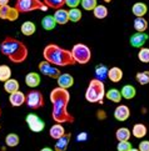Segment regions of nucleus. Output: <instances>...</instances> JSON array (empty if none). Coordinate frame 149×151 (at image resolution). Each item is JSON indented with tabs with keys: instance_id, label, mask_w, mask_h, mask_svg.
<instances>
[{
	"instance_id": "nucleus-27",
	"label": "nucleus",
	"mask_w": 149,
	"mask_h": 151,
	"mask_svg": "<svg viewBox=\"0 0 149 151\" xmlns=\"http://www.w3.org/2000/svg\"><path fill=\"white\" fill-rule=\"evenodd\" d=\"M105 98L108 99V100H110V101H113V102H115V104H120V101H122V94H120V90H118V89H110V90H108L105 93Z\"/></svg>"
},
{
	"instance_id": "nucleus-40",
	"label": "nucleus",
	"mask_w": 149,
	"mask_h": 151,
	"mask_svg": "<svg viewBox=\"0 0 149 151\" xmlns=\"http://www.w3.org/2000/svg\"><path fill=\"white\" fill-rule=\"evenodd\" d=\"M138 150L139 151H149V141L148 140H143V141L139 144V146H138Z\"/></svg>"
},
{
	"instance_id": "nucleus-29",
	"label": "nucleus",
	"mask_w": 149,
	"mask_h": 151,
	"mask_svg": "<svg viewBox=\"0 0 149 151\" xmlns=\"http://www.w3.org/2000/svg\"><path fill=\"white\" fill-rule=\"evenodd\" d=\"M93 14H94V18H97L99 20L102 19H105L106 17H108V8L105 6V5H102V4H98L97 6L94 8L93 10Z\"/></svg>"
},
{
	"instance_id": "nucleus-41",
	"label": "nucleus",
	"mask_w": 149,
	"mask_h": 151,
	"mask_svg": "<svg viewBox=\"0 0 149 151\" xmlns=\"http://www.w3.org/2000/svg\"><path fill=\"white\" fill-rule=\"evenodd\" d=\"M87 139H88V134H87V132H82V134H79L78 136H77V140H78L79 142L87 141Z\"/></svg>"
},
{
	"instance_id": "nucleus-34",
	"label": "nucleus",
	"mask_w": 149,
	"mask_h": 151,
	"mask_svg": "<svg viewBox=\"0 0 149 151\" xmlns=\"http://www.w3.org/2000/svg\"><path fill=\"white\" fill-rule=\"evenodd\" d=\"M135 80H137V83L139 85H148L149 84V70L138 73L135 75Z\"/></svg>"
},
{
	"instance_id": "nucleus-25",
	"label": "nucleus",
	"mask_w": 149,
	"mask_h": 151,
	"mask_svg": "<svg viewBox=\"0 0 149 151\" xmlns=\"http://www.w3.org/2000/svg\"><path fill=\"white\" fill-rule=\"evenodd\" d=\"M133 28L137 33H145V30L148 29V21L143 18H135L134 23H133Z\"/></svg>"
},
{
	"instance_id": "nucleus-26",
	"label": "nucleus",
	"mask_w": 149,
	"mask_h": 151,
	"mask_svg": "<svg viewBox=\"0 0 149 151\" xmlns=\"http://www.w3.org/2000/svg\"><path fill=\"white\" fill-rule=\"evenodd\" d=\"M19 86L20 85H19V81L17 79H12V78H10L9 80H7V81L4 83V90L10 95V94L15 93V91H18Z\"/></svg>"
},
{
	"instance_id": "nucleus-2",
	"label": "nucleus",
	"mask_w": 149,
	"mask_h": 151,
	"mask_svg": "<svg viewBox=\"0 0 149 151\" xmlns=\"http://www.w3.org/2000/svg\"><path fill=\"white\" fill-rule=\"evenodd\" d=\"M0 51L12 63L21 64L28 59V47L21 40L13 36H7L0 44Z\"/></svg>"
},
{
	"instance_id": "nucleus-14",
	"label": "nucleus",
	"mask_w": 149,
	"mask_h": 151,
	"mask_svg": "<svg viewBox=\"0 0 149 151\" xmlns=\"http://www.w3.org/2000/svg\"><path fill=\"white\" fill-rule=\"evenodd\" d=\"M41 83V79H40V75L35 71H31V73H28L25 75V84L28 88H38Z\"/></svg>"
},
{
	"instance_id": "nucleus-1",
	"label": "nucleus",
	"mask_w": 149,
	"mask_h": 151,
	"mask_svg": "<svg viewBox=\"0 0 149 151\" xmlns=\"http://www.w3.org/2000/svg\"><path fill=\"white\" fill-rule=\"evenodd\" d=\"M70 100L69 90L63 88H55L50 93V101L53 104L51 117L58 124L74 122V116L68 111V104Z\"/></svg>"
},
{
	"instance_id": "nucleus-45",
	"label": "nucleus",
	"mask_w": 149,
	"mask_h": 151,
	"mask_svg": "<svg viewBox=\"0 0 149 151\" xmlns=\"http://www.w3.org/2000/svg\"><path fill=\"white\" fill-rule=\"evenodd\" d=\"M130 151H139V150H138V149H134V147H132Z\"/></svg>"
},
{
	"instance_id": "nucleus-11",
	"label": "nucleus",
	"mask_w": 149,
	"mask_h": 151,
	"mask_svg": "<svg viewBox=\"0 0 149 151\" xmlns=\"http://www.w3.org/2000/svg\"><path fill=\"white\" fill-rule=\"evenodd\" d=\"M113 115H114V119L116 121H120V122L127 121L128 119H129V116H130V109L127 105L120 104V105H118L115 107Z\"/></svg>"
},
{
	"instance_id": "nucleus-13",
	"label": "nucleus",
	"mask_w": 149,
	"mask_h": 151,
	"mask_svg": "<svg viewBox=\"0 0 149 151\" xmlns=\"http://www.w3.org/2000/svg\"><path fill=\"white\" fill-rule=\"evenodd\" d=\"M25 99H26V95L20 90L15 91V93L9 95V102H10V105L14 106V107H19L21 105H24Z\"/></svg>"
},
{
	"instance_id": "nucleus-44",
	"label": "nucleus",
	"mask_w": 149,
	"mask_h": 151,
	"mask_svg": "<svg viewBox=\"0 0 149 151\" xmlns=\"http://www.w3.org/2000/svg\"><path fill=\"white\" fill-rule=\"evenodd\" d=\"M40 151H54V149H51V147H48V146H45V147H43Z\"/></svg>"
},
{
	"instance_id": "nucleus-46",
	"label": "nucleus",
	"mask_w": 149,
	"mask_h": 151,
	"mask_svg": "<svg viewBox=\"0 0 149 151\" xmlns=\"http://www.w3.org/2000/svg\"><path fill=\"white\" fill-rule=\"evenodd\" d=\"M113 0H104V3H111Z\"/></svg>"
},
{
	"instance_id": "nucleus-15",
	"label": "nucleus",
	"mask_w": 149,
	"mask_h": 151,
	"mask_svg": "<svg viewBox=\"0 0 149 151\" xmlns=\"http://www.w3.org/2000/svg\"><path fill=\"white\" fill-rule=\"evenodd\" d=\"M56 83H58V86H59V88L68 90L74 85V78L70 74H60L59 78L56 79Z\"/></svg>"
},
{
	"instance_id": "nucleus-3",
	"label": "nucleus",
	"mask_w": 149,
	"mask_h": 151,
	"mask_svg": "<svg viewBox=\"0 0 149 151\" xmlns=\"http://www.w3.org/2000/svg\"><path fill=\"white\" fill-rule=\"evenodd\" d=\"M43 56H44V60L55 66L64 68V66L75 65L72 51L64 49V47H60L56 44H48L44 47V50H43Z\"/></svg>"
},
{
	"instance_id": "nucleus-17",
	"label": "nucleus",
	"mask_w": 149,
	"mask_h": 151,
	"mask_svg": "<svg viewBox=\"0 0 149 151\" xmlns=\"http://www.w3.org/2000/svg\"><path fill=\"white\" fill-rule=\"evenodd\" d=\"M53 17H54L56 24H59V25H65L69 23V13H68V10L63 9V8L56 9Z\"/></svg>"
},
{
	"instance_id": "nucleus-43",
	"label": "nucleus",
	"mask_w": 149,
	"mask_h": 151,
	"mask_svg": "<svg viewBox=\"0 0 149 151\" xmlns=\"http://www.w3.org/2000/svg\"><path fill=\"white\" fill-rule=\"evenodd\" d=\"M10 0H0V6H4V5H9Z\"/></svg>"
},
{
	"instance_id": "nucleus-7",
	"label": "nucleus",
	"mask_w": 149,
	"mask_h": 151,
	"mask_svg": "<svg viewBox=\"0 0 149 151\" xmlns=\"http://www.w3.org/2000/svg\"><path fill=\"white\" fill-rule=\"evenodd\" d=\"M25 104L29 109L33 110H38L41 107L45 106V100H44V95H43L39 90H31L26 94V99H25Z\"/></svg>"
},
{
	"instance_id": "nucleus-19",
	"label": "nucleus",
	"mask_w": 149,
	"mask_h": 151,
	"mask_svg": "<svg viewBox=\"0 0 149 151\" xmlns=\"http://www.w3.org/2000/svg\"><path fill=\"white\" fill-rule=\"evenodd\" d=\"M147 132H148V129H147V126L144 125V124L138 122V124H134V125H133L132 135L135 139H143L147 135Z\"/></svg>"
},
{
	"instance_id": "nucleus-9",
	"label": "nucleus",
	"mask_w": 149,
	"mask_h": 151,
	"mask_svg": "<svg viewBox=\"0 0 149 151\" xmlns=\"http://www.w3.org/2000/svg\"><path fill=\"white\" fill-rule=\"evenodd\" d=\"M26 125L33 132H41L45 127V122L36 115V114H28L25 117Z\"/></svg>"
},
{
	"instance_id": "nucleus-33",
	"label": "nucleus",
	"mask_w": 149,
	"mask_h": 151,
	"mask_svg": "<svg viewBox=\"0 0 149 151\" xmlns=\"http://www.w3.org/2000/svg\"><path fill=\"white\" fill-rule=\"evenodd\" d=\"M10 78H12V69H10L8 65H5V64L0 65V81L5 83Z\"/></svg>"
},
{
	"instance_id": "nucleus-20",
	"label": "nucleus",
	"mask_w": 149,
	"mask_h": 151,
	"mask_svg": "<svg viewBox=\"0 0 149 151\" xmlns=\"http://www.w3.org/2000/svg\"><path fill=\"white\" fill-rule=\"evenodd\" d=\"M64 134H65V129H64L63 124H58V122H55L54 125L50 127V130H49L50 137H51V139H54V140L60 139Z\"/></svg>"
},
{
	"instance_id": "nucleus-39",
	"label": "nucleus",
	"mask_w": 149,
	"mask_h": 151,
	"mask_svg": "<svg viewBox=\"0 0 149 151\" xmlns=\"http://www.w3.org/2000/svg\"><path fill=\"white\" fill-rule=\"evenodd\" d=\"M80 1L82 0H65V5H68L70 9H73V8H78Z\"/></svg>"
},
{
	"instance_id": "nucleus-38",
	"label": "nucleus",
	"mask_w": 149,
	"mask_h": 151,
	"mask_svg": "<svg viewBox=\"0 0 149 151\" xmlns=\"http://www.w3.org/2000/svg\"><path fill=\"white\" fill-rule=\"evenodd\" d=\"M132 147L133 146L129 141H119L116 145V151H130Z\"/></svg>"
},
{
	"instance_id": "nucleus-35",
	"label": "nucleus",
	"mask_w": 149,
	"mask_h": 151,
	"mask_svg": "<svg viewBox=\"0 0 149 151\" xmlns=\"http://www.w3.org/2000/svg\"><path fill=\"white\" fill-rule=\"evenodd\" d=\"M44 4L46 5L48 8L51 9H61L64 5H65V0H43Z\"/></svg>"
},
{
	"instance_id": "nucleus-32",
	"label": "nucleus",
	"mask_w": 149,
	"mask_h": 151,
	"mask_svg": "<svg viewBox=\"0 0 149 151\" xmlns=\"http://www.w3.org/2000/svg\"><path fill=\"white\" fill-rule=\"evenodd\" d=\"M68 13H69V21H72V23H79L83 18L82 10H79L78 8H73L68 10Z\"/></svg>"
},
{
	"instance_id": "nucleus-42",
	"label": "nucleus",
	"mask_w": 149,
	"mask_h": 151,
	"mask_svg": "<svg viewBox=\"0 0 149 151\" xmlns=\"http://www.w3.org/2000/svg\"><path fill=\"white\" fill-rule=\"evenodd\" d=\"M97 117L99 119V120H104V119L106 117V114H105V112H104L103 110H100V111H98V112H97Z\"/></svg>"
},
{
	"instance_id": "nucleus-5",
	"label": "nucleus",
	"mask_w": 149,
	"mask_h": 151,
	"mask_svg": "<svg viewBox=\"0 0 149 151\" xmlns=\"http://www.w3.org/2000/svg\"><path fill=\"white\" fill-rule=\"evenodd\" d=\"M15 9L19 12V14L23 13H30L34 10H41V12H46L48 8L41 0H15Z\"/></svg>"
},
{
	"instance_id": "nucleus-16",
	"label": "nucleus",
	"mask_w": 149,
	"mask_h": 151,
	"mask_svg": "<svg viewBox=\"0 0 149 151\" xmlns=\"http://www.w3.org/2000/svg\"><path fill=\"white\" fill-rule=\"evenodd\" d=\"M72 134H64L60 139L56 140V142L54 145V151H65L68 149V145L70 142Z\"/></svg>"
},
{
	"instance_id": "nucleus-12",
	"label": "nucleus",
	"mask_w": 149,
	"mask_h": 151,
	"mask_svg": "<svg viewBox=\"0 0 149 151\" xmlns=\"http://www.w3.org/2000/svg\"><path fill=\"white\" fill-rule=\"evenodd\" d=\"M148 34L145 33H135V34H133L130 36V39H129V42H130V45L133 47H143L144 46V44L147 42L148 40Z\"/></svg>"
},
{
	"instance_id": "nucleus-24",
	"label": "nucleus",
	"mask_w": 149,
	"mask_h": 151,
	"mask_svg": "<svg viewBox=\"0 0 149 151\" xmlns=\"http://www.w3.org/2000/svg\"><path fill=\"white\" fill-rule=\"evenodd\" d=\"M41 26H43V29L46 31L54 30V28L56 26V21L54 19V17H53V15H46V17H44L41 20Z\"/></svg>"
},
{
	"instance_id": "nucleus-6",
	"label": "nucleus",
	"mask_w": 149,
	"mask_h": 151,
	"mask_svg": "<svg viewBox=\"0 0 149 151\" xmlns=\"http://www.w3.org/2000/svg\"><path fill=\"white\" fill-rule=\"evenodd\" d=\"M72 55H73V59L75 64H80V65H85L90 61L92 59V50L90 47L85 44H75L73 47H72Z\"/></svg>"
},
{
	"instance_id": "nucleus-4",
	"label": "nucleus",
	"mask_w": 149,
	"mask_h": 151,
	"mask_svg": "<svg viewBox=\"0 0 149 151\" xmlns=\"http://www.w3.org/2000/svg\"><path fill=\"white\" fill-rule=\"evenodd\" d=\"M85 100L90 104H103L105 98V85L102 80L92 79L85 90Z\"/></svg>"
},
{
	"instance_id": "nucleus-22",
	"label": "nucleus",
	"mask_w": 149,
	"mask_h": 151,
	"mask_svg": "<svg viewBox=\"0 0 149 151\" xmlns=\"http://www.w3.org/2000/svg\"><path fill=\"white\" fill-rule=\"evenodd\" d=\"M21 34L24 36H31L35 34L36 31V25L33 23V21H25V23L21 24Z\"/></svg>"
},
{
	"instance_id": "nucleus-21",
	"label": "nucleus",
	"mask_w": 149,
	"mask_h": 151,
	"mask_svg": "<svg viewBox=\"0 0 149 151\" xmlns=\"http://www.w3.org/2000/svg\"><path fill=\"white\" fill-rule=\"evenodd\" d=\"M132 12L135 15V18H143L148 13V6L144 3H140V1L135 3V4H133V6H132Z\"/></svg>"
},
{
	"instance_id": "nucleus-10",
	"label": "nucleus",
	"mask_w": 149,
	"mask_h": 151,
	"mask_svg": "<svg viewBox=\"0 0 149 151\" xmlns=\"http://www.w3.org/2000/svg\"><path fill=\"white\" fill-rule=\"evenodd\" d=\"M19 12L15 6H10V5H4L0 6V19L3 20H9V21H15L19 18Z\"/></svg>"
},
{
	"instance_id": "nucleus-30",
	"label": "nucleus",
	"mask_w": 149,
	"mask_h": 151,
	"mask_svg": "<svg viewBox=\"0 0 149 151\" xmlns=\"http://www.w3.org/2000/svg\"><path fill=\"white\" fill-rule=\"evenodd\" d=\"M108 68H106L104 64H100V65H97L95 66V70H94V74H95V79L98 80H103L105 78H108Z\"/></svg>"
},
{
	"instance_id": "nucleus-31",
	"label": "nucleus",
	"mask_w": 149,
	"mask_h": 151,
	"mask_svg": "<svg viewBox=\"0 0 149 151\" xmlns=\"http://www.w3.org/2000/svg\"><path fill=\"white\" fill-rule=\"evenodd\" d=\"M20 142V137L18 136V134H14V132H10L5 136V145L9 147H15L18 146Z\"/></svg>"
},
{
	"instance_id": "nucleus-8",
	"label": "nucleus",
	"mask_w": 149,
	"mask_h": 151,
	"mask_svg": "<svg viewBox=\"0 0 149 151\" xmlns=\"http://www.w3.org/2000/svg\"><path fill=\"white\" fill-rule=\"evenodd\" d=\"M38 68H39L40 73L43 75H45V76H48V78H51V79H58L59 78V75L61 74L60 70L58 69V66L53 65V64H50V63H48L46 60L40 61Z\"/></svg>"
},
{
	"instance_id": "nucleus-36",
	"label": "nucleus",
	"mask_w": 149,
	"mask_h": 151,
	"mask_svg": "<svg viewBox=\"0 0 149 151\" xmlns=\"http://www.w3.org/2000/svg\"><path fill=\"white\" fill-rule=\"evenodd\" d=\"M138 59L143 64H149V47H140L138 52Z\"/></svg>"
},
{
	"instance_id": "nucleus-48",
	"label": "nucleus",
	"mask_w": 149,
	"mask_h": 151,
	"mask_svg": "<svg viewBox=\"0 0 149 151\" xmlns=\"http://www.w3.org/2000/svg\"><path fill=\"white\" fill-rule=\"evenodd\" d=\"M0 129H1V125H0Z\"/></svg>"
},
{
	"instance_id": "nucleus-28",
	"label": "nucleus",
	"mask_w": 149,
	"mask_h": 151,
	"mask_svg": "<svg viewBox=\"0 0 149 151\" xmlns=\"http://www.w3.org/2000/svg\"><path fill=\"white\" fill-rule=\"evenodd\" d=\"M130 135H132V132L128 127H119L118 130L115 131V139L118 140V142L119 141H129Z\"/></svg>"
},
{
	"instance_id": "nucleus-47",
	"label": "nucleus",
	"mask_w": 149,
	"mask_h": 151,
	"mask_svg": "<svg viewBox=\"0 0 149 151\" xmlns=\"http://www.w3.org/2000/svg\"><path fill=\"white\" fill-rule=\"evenodd\" d=\"M0 116H1V109H0Z\"/></svg>"
},
{
	"instance_id": "nucleus-37",
	"label": "nucleus",
	"mask_w": 149,
	"mask_h": 151,
	"mask_svg": "<svg viewBox=\"0 0 149 151\" xmlns=\"http://www.w3.org/2000/svg\"><path fill=\"white\" fill-rule=\"evenodd\" d=\"M82 8L87 12H93L94 8L98 5V0H82Z\"/></svg>"
},
{
	"instance_id": "nucleus-23",
	"label": "nucleus",
	"mask_w": 149,
	"mask_h": 151,
	"mask_svg": "<svg viewBox=\"0 0 149 151\" xmlns=\"http://www.w3.org/2000/svg\"><path fill=\"white\" fill-rule=\"evenodd\" d=\"M120 94H122V98L125 99V100H132L134 96L137 95V90L133 85H124L120 90Z\"/></svg>"
},
{
	"instance_id": "nucleus-18",
	"label": "nucleus",
	"mask_w": 149,
	"mask_h": 151,
	"mask_svg": "<svg viewBox=\"0 0 149 151\" xmlns=\"http://www.w3.org/2000/svg\"><path fill=\"white\" fill-rule=\"evenodd\" d=\"M123 70L118 66H113L108 70V79L111 83H119L123 79Z\"/></svg>"
}]
</instances>
